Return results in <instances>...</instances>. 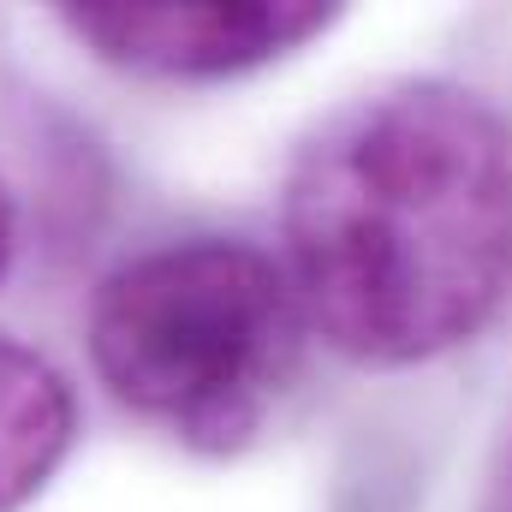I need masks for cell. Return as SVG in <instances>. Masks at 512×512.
Here are the masks:
<instances>
[{"instance_id": "1", "label": "cell", "mask_w": 512, "mask_h": 512, "mask_svg": "<svg viewBox=\"0 0 512 512\" xmlns=\"http://www.w3.org/2000/svg\"><path fill=\"white\" fill-rule=\"evenodd\" d=\"M304 322L358 364H429L512 292V131L465 84L399 78L310 131L280 191Z\"/></svg>"}, {"instance_id": "2", "label": "cell", "mask_w": 512, "mask_h": 512, "mask_svg": "<svg viewBox=\"0 0 512 512\" xmlns=\"http://www.w3.org/2000/svg\"><path fill=\"white\" fill-rule=\"evenodd\" d=\"M286 262L245 239H167L90 298V364L131 417L197 453H239L268 423L304 346Z\"/></svg>"}, {"instance_id": "3", "label": "cell", "mask_w": 512, "mask_h": 512, "mask_svg": "<svg viewBox=\"0 0 512 512\" xmlns=\"http://www.w3.org/2000/svg\"><path fill=\"white\" fill-rule=\"evenodd\" d=\"M54 18L102 66H120L131 78H167V84L245 78L340 24L334 6H310V0H203V6L84 0V6H60Z\"/></svg>"}, {"instance_id": "4", "label": "cell", "mask_w": 512, "mask_h": 512, "mask_svg": "<svg viewBox=\"0 0 512 512\" xmlns=\"http://www.w3.org/2000/svg\"><path fill=\"white\" fill-rule=\"evenodd\" d=\"M78 435L72 382L24 340L0 334V512H24Z\"/></svg>"}, {"instance_id": "5", "label": "cell", "mask_w": 512, "mask_h": 512, "mask_svg": "<svg viewBox=\"0 0 512 512\" xmlns=\"http://www.w3.org/2000/svg\"><path fill=\"white\" fill-rule=\"evenodd\" d=\"M12 251H18V209H12V191L0 185V280L12 268Z\"/></svg>"}]
</instances>
